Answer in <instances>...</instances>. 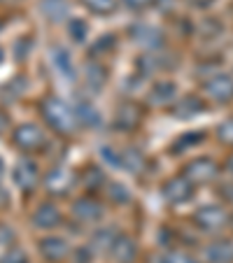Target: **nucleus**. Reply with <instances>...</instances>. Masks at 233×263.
Masks as SVG:
<instances>
[{"label": "nucleus", "instance_id": "obj_1", "mask_svg": "<svg viewBox=\"0 0 233 263\" xmlns=\"http://www.w3.org/2000/svg\"><path fill=\"white\" fill-rule=\"evenodd\" d=\"M40 112H42V119L45 124L49 126L51 130L61 135H68L77 128V119H75V109L68 107L61 98L56 96H45L40 100Z\"/></svg>", "mask_w": 233, "mask_h": 263}, {"label": "nucleus", "instance_id": "obj_2", "mask_svg": "<svg viewBox=\"0 0 233 263\" xmlns=\"http://www.w3.org/2000/svg\"><path fill=\"white\" fill-rule=\"evenodd\" d=\"M226 221L228 214L222 205H205V208H199L193 214V223L205 233H217L219 229L226 226Z\"/></svg>", "mask_w": 233, "mask_h": 263}, {"label": "nucleus", "instance_id": "obj_3", "mask_svg": "<svg viewBox=\"0 0 233 263\" xmlns=\"http://www.w3.org/2000/svg\"><path fill=\"white\" fill-rule=\"evenodd\" d=\"M12 142L21 149V152H35L45 144V130L38 124H19L14 130H12Z\"/></svg>", "mask_w": 233, "mask_h": 263}, {"label": "nucleus", "instance_id": "obj_4", "mask_svg": "<svg viewBox=\"0 0 233 263\" xmlns=\"http://www.w3.org/2000/svg\"><path fill=\"white\" fill-rule=\"evenodd\" d=\"M73 186H75V173L63 168V165H56L45 175V189L51 196H59V198L68 196L73 191Z\"/></svg>", "mask_w": 233, "mask_h": 263}, {"label": "nucleus", "instance_id": "obj_5", "mask_svg": "<svg viewBox=\"0 0 233 263\" xmlns=\"http://www.w3.org/2000/svg\"><path fill=\"white\" fill-rule=\"evenodd\" d=\"M203 91L212 103H231L233 100V77L226 72H214L203 84Z\"/></svg>", "mask_w": 233, "mask_h": 263}, {"label": "nucleus", "instance_id": "obj_6", "mask_svg": "<svg viewBox=\"0 0 233 263\" xmlns=\"http://www.w3.org/2000/svg\"><path fill=\"white\" fill-rule=\"evenodd\" d=\"M193 191H196V184L191 179H187L184 175L180 177H173L164 184V198L168 200L170 205H182L189 203L193 198Z\"/></svg>", "mask_w": 233, "mask_h": 263}, {"label": "nucleus", "instance_id": "obj_7", "mask_svg": "<svg viewBox=\"0 0 233 263\" xmlns=\"http://www.w3.org/2000/svg\"><path fill=\"white\" fill-rule=\"evenodd\" d=\"M12 179H14L16 189L21 191H33L38 179H40V170H38V163L28 156H21L14 165V173H12Z\"/></svg>", "mask_w": 233, "mask_h": 263}, {"label": "nucleus", "instance_id": "obj_8", "mask_svg": "<svg viewBox=\"0 0 233 263\" xmlns=\"http://www.w3.org/2000/svg\"><path fill=\"white\" fill-rule=\"evenodd\" d=\"M184 177L191 179L193 184H205L212 182L217 177V163L208 156H199V159H191L184 168Z\"/></svg>", "mask_w": 233, "mask_h": 263}, {"label": "nucleus", "instance_id": "obj_9", "mask_svg": "<svg viewBox=\"0 0 233 263\" xmlns=\"http://www.w3.org/2000/svg\"><path fill=\"white\" fill-rule=\"evenodd\" d=\"M73 214H75V219L82 223H98L100 219L105 217V208L98 200L91 198V196H82V198L75 200Z\"/></svg>", "mask_w": 233, "mask_h": 263}, {"label": "nucleus", "instance_id": "obj_10", "mask_svg": "<svg viewBox=\"0 0 233 263\" xmlns=\"http://www.w3.org/2000/svg\"><path fill=\"white\" fill-rule=\"evenodd\" d=\"M40 254L45 261H63L70 254V245L65 242L63 238H56V235H47V238L40 240Z\"/></svg>", "mask_w": 233, "mask_h": 263}, {"label": "nucleus", "instance_id": "obj_11", "mask_svg": "<svg viewBox=\"0 0 233 263\" xmlns=\"http://www.w3.org/2000/svg\"><path fill=\"white\" fill-rule=\"evenodd\" d=\"M61 210L56 208L54 203H42L40 208L33 212V226L35 229H42V231H49L61 226Z\"/></svg>", "mask_w": 233, "mask_h": 263}, {"label": "nucleus", "instance_id": "obj_12", "mask_svg": "<svg viewBox=\"0 0 233 263\" xmlns=\"http://www.w3.org/2000/svg\"><path fill=\"white\" fill-rule=\"evenodd\" d=\"M73 109H75L77 126H82V128H98V126L103 124V117H100L98 107H96L91 100H80Z\"/></svg>", "mask_w": 233, "mask_h": 263}, {"label": "nucleus", "instance_id": "obj_13", "mask_svg": "<svg viewBox=\"0 0 233 263\" xmlns=\"http://www.w3.org/2000/svg\"><path fill=\"white\" fill-rule=\"evenodd\" d=\"M110 254L117 263H131L135 256H138V245H135L133 238L129 235H117V240L110 247Z\"/></svg>", "mask_w": 233, "mask_h": 263}, {"label": "nucleus", "instance_id": "obj_14", "mask_svg": "<svg viewBox=\"0 0 233 263\" xmlns=\"http://www.w3.org/2000/svg\"><path fill=\"white\" fill-rule=\"evenodd\" d=\"M175 98H177V84L173 80H161L156 84H152L149 96H147V100L152 105H168Z\"/></svg>", "mask_w": 233, "mask_h": 263}, {"label": "nucleus", "instance_id": "obj_15", "mask_svg": "<svg viewBox=\"0 0 233 263\" xmlns=\"http://www.w3.org/2000/svg\"><path fill=\"white\" fill-rule=\"evenodd\" d=\"M40 14L49 24H61L70 16V3L68 0H40Z\"/></svg>", "mask_w": 233, "mask_h": 263}, {"label": "nucleus", "instance_id": "obj_16", "mask_svg": "<svg viewBox=\"0 0 233 263\" xmlns=\"http://www.w3.org/2000/svg\"><path fill=\"white\" fill-rule=\"evenodd\" d=\"M133 37H135V42L138 45H142V47H147V49H156V47L164 42V33H161L156 26H149V24H138V26H133Z\"/></svg>", "mask_w": 233, "mask_h": 263}, {"label": "nucleus", "instance_id": "obj_17", "mask_svg": "<svg viewBox=\"0 0 233 263\" xmlns=\"http://www.w3.org/2000/svg\"><path fill=\"white\" fill-rule=\"evenodd\" d=\"M51 65H54V70L61 77H65V80H73L75 74H77V70H75V59H73V54H70V49H65V47H56V49L51 51Z\"/></svg>", "mask_w": 233, "mask_h": 263}, {"label": "nucleus", "instance_id": "obj_18", "mask_svg": "<svg viewBox=\"0 0 233 263\" xmlns=\"http://www.w3.org/2000/svg\"><path fill=\"white\" fill-rule=\"evenodd\" d=\"M208 263H233V242L231 240H217L205 247Z\"/></svg>", "mask_w": 233, "mask_h": 263}, {"label": "nucleus", "instance_id": "obj_19", "mask_svg": "<svg viewBox=\"0 0 233 263\" xmlns=\"http://www.w3.org/2000/svg\"><path fill=\"white\" fill-rule=\"evenodd\" d=\"M84 82L91 91H100L107 84V68L98 61H89L84 68Z\"/></svg>", "mask_w": 233, "mask_h": 263}, {"label": "nucleus", "instance_id": "obj_20", "mask_svg": "<svg viewBox=\"0 0 233 263\" xmlns=\"http://www.w3.org/2000/svg\"><path fill=\"white\" fill-rule=\"evenodd\" d=\"M140 124V112L135 105L126 103V105H119L117 115H114V126L124 133V130H133L135 126Z\"/></svg>", "mask_w": 233, "mask_h": 263}, {"label": "nucleus", "instance_id": "obj_21", "mask_svg": "<svg viewBox=\"0 0 233 263\" xmlns=\"http://www.w3.org/2000/svg\"><path fill=\"white\" fill-rule=\"evenodd\" d=\"M203 100L199 98V96H187V98H182L177 105L173 107V112H175V117L177 119H191V117H196V115H201L203 112Z\"/></svg>", "mask_w": 233, "mask_h": 263}, {"label": "nucleus", "instance_id": "obj_22", "mask_svg": "<svg viewBox=\"0 0 233 263\" xmlns=\"http://www.w3.org/2000/svg\"><path fill=\"white\" fill-rule=\"evenodd\" d=\"M142 168H145V154L140 149L129 147L126 152H121V170H126L131 175H138Z\"/></svg>", "mask_w": 233, "mask_h": 263}, {"label": "nucleus", "instance_id": "obj_23", "mask_svg": "<svg viewBox=\"0 0 233 263\" xmlns=\"http://www.w3.org/2000/svg\"><path fill=\"white\" fill-rule=\"evenodd\" d=\"M80 182L84 184L86 189H98V186H103L105 184L103 168H98V165H86V168L82 170V175H80Z\"/></svg>", "mask_w": 233, "mask_h": 263}, {"label": "nucleus", "instance_id": "obj_24", "mask_svg": "<svg viewBox=\"0 0 233 263\" xmlns=\"http://www.w3.org/2000/svg\"><path fill=\"white\" fill-rule=\"evenodd\" d=\"M89 21L86 19H80V16H75V19L68 21V33L70 37H73L77 45H82V42H86V37H89Z\"/></svg>", "mask_w": 233, "mask_h": 263}, {"label": "nucleus", "instance_id": "obj_25", "mask_svg": "<svg viewBox=\"0 0 233 263\" xmlns=\"http://www.w3.org/2000/svg\"><path fill=\"white\" fill-rule=\"evenodd\" d=\"M80 3L96 16H107L117 7V0H80Z\"/></svg>", "mask_w": 233, "mask_h": 263}, {"label": "nucleus", "instance_id": "obj_26", "mask_svg": "<svg viewBox=\"0 0 233 263\" xmlns=\"http://www.w3.org/2000/svg\"><path fill=\"white\" fill-rule=\"evenodd\" d=\"M107 196H110V200L117 203V205H124V203H129L131 200V191L126 189L124 184H117V182L107 186Z\"/></svg>", "mask_w": 233, "mask_h": 263}, {"label": "nucleus", "instance_id": "obj_27", "mask_svg": "<svg viewBox=\"0 0 233 263\" xmlns=\"http://www.w3.org/2000/svg\"><path fill=\"white\" fill-rule=\"evenodd\" d=\"M0 263H28V256H26L24 249L19 247H10L0 254Z\"/></svg>", "mask_w": 233, "mask_h": 263}, {"label": "nucleus", "instance_id": "obj_28", "mask_svg": "<svg viewBox=\"0 0 233 263\" xmlns=\"http://www.w3.org/2000/svg\"><path fill=\"white\" fill-rule=\"evenodd\" d=\"M117 231H112V229H100V231H96V238H94V245L96 247H112V242L117 240Z\"/></svg>", "mask_w": 233, "mask_h": 263}, {"label": "nucleus", "instance_id": "obj_29", "mask_svg": "<svg viewBox=\"0 0 233 263\" xmlns=\"http://www.w3.org/2000/svg\"><path fill=\"white\" fill-rule=\"evenodd\" d=\"M100 156H103L112 168H121V152H114V147H103L100 149Z\"/></svg>", "mask_w": 233, "mask_h": 263}, {"label": "nucleus", "instance_id": "obj_30", "mask_svg": "<svg viewBox=\"0 0 233 263\" xmlns=\"http://www.w3.org/2000/svg\"><path fill=\"white\" fill-rule=\"evenodd\" d=\"M217 135H219V140H222L224 144H231V147H233V119L224 121V124L219 126Z\"/></svg>", "mask_w": 233, "mask_h": 263}, {"label": "nucleus", "instance_id": "obj_31", "mask_svg": "<svg viewBox=\"0 0 233 263\" xmlns=\"http://www.w3.org/2000/svg\"><path fill=\"white\" fill-rule=\"evenodd\" d=\"M156 0H121V5L131 12H145L147 7H152Z\"/></svg>", "mask_w": 233, "mask_h": 263}, {"label": "nucleus", "instance_id": "obj_32", "mask_svg": "<svg viewBox=\"0 0 233 263\" xmlns=\"http://www.w3.org/2000/svg\"><path fill=\"white\" fill-rule=\"evenodd\" d=\"M166 263H199V261L184 252H168L166 254Z\"/></svg>", "mask_w": 233, "mask_h": 263}, {"label": "nucleus", "instance_id": "obj_33", "mask_svg": "<svg viewBox=\"0 0 233 263\" xmlns=\"http://www.w3.org/2000/svg\"><path fill=\"white\" fill-rule=\"evenodd\" d=\"M14 242V231L7 223H0V245H10Z\"/></svg>", "mask_w": 233, "mask_h": 263}, {"label": "nucleus", "instance_id": "obj_34", "mask_svg": "<svg viewBox=\"0 0 233 263\" xmlns=\"http://www.w3.org/2000/svg\"><path fill=\"white\" fill-rule=\"evenodd\" d=\"M191 7H199V10H205V7H210L214 3V0H187Z\"/></svg>", "mask_w": 233, "mask_h": 263}, {"label": "nucleus", "instance_id": "obj_35", "mask_svg": "<svg viewBox=\"0 0 233 263\" xmlns=\"http://www.w3.org/2000/svg\"><path fill=\"white\" fill-rule=\"evenodd\" d=\"M10 126V119H7V115H0V133Z\"/></svg>", "mask_w": 233, "mask_h": 263}, {"label": "nucleus", "instance_id": "obj_36", "mask_svg": "<svg viewBox=\"0 0 233 263\" xmlns=\"http://www.w3.org/2000/svg\"><path fill=\"white\" fill-rule=\"evenodd\" d=\"M226 170H228V173L233 175V154H231V156H228V159H226Z\"/></svg>", "mask_w": 233, "mask_h": 263}, {"label": "nucleus", "instance_id": "obj_37", "mask_svg": "<svg viewBox=\"0 0 233 263\" xmlns=\"http://www.w3.org/2000/svg\"><path fill=\"white\" fill-rule=\"evenodd\" d=\"M3 175H5V161H3V156H0V182H3Z\"/></svg>", "mask_w": 233, "mask_h": 263}, {"label": "nucleus", "instance_id": "obj_38", "mask_svg": "<svg viewBox=\"0 0 233 263\" xmlns=\"http://www.w3.org/2000/svg\"><path fill=\"white\" fill-rule=\"evenodd\" d=\"M0 3H12V0H0Z\"/></svg>", "mask_w": 233, "mask_h": 263}, {"label": "nucleus", "instance_id": "obj_39", "mask_svg": "<svg viewBox=\"0 0 233 263\" xmlns=\"http://www.w3.org/2000/svg\"><path fill=\"white\" fill-rule=\"evenodd\" d=\"M0 61H3V49H0Z\"/></svg>", "mask_w": 233, "mask_h": 263}]
</instances>
